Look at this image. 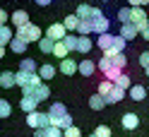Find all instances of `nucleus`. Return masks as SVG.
<instances>
[{
  "mask_svg": "<svg viewBox=\"0 0 149 137\" xmlns=\"http://www.w3.org/2000/svg\"><path fill=\"white\" fill-rule=\"evenodd\" d=\"M55 72H58V70H55L51 63H46V65H41L39 70H36V75H39L41 79H53V77H55Z\"/></svg>",
  "mask_w": 149,
  "mask_h": 137,
  "instance_id": "obj_17",
  "label": "nucleus"
},
{
  "mask_svg": "<svg viewBox=\"0 0 149 137\" xmlns=\"http://www.w3.org/2000/svg\"><path fill=\"white\" fill-rule=\"evenodd\" d=\"M111 63H113V67H118V70H125V67H127L125 53H118V56H113V58H111Z\"/></svg>",
  "mask_w": 149,
  "mask_h": 137,
  "instance_id": "obj_29",
  "label": "nucleus"
},
{
  "mask_svg": "<svg viewBox=\"0 0 149 137\" xmlns=\"http://www.w3.org/2000/svg\"><path fill=\"white\" fill-rule=\"evenodd\" d=\"M94 137H111V127L108 125H99L94 130Z\"/></svg>",
  "mask_w": 149,
  "mask_h": 137,
  "instance_id": "obj_38",
  "label": "nucleus"
},
{
  "mask_svg": "<svg viewBox=\"0 0 149 137\" xmlns=\"http://www.w3.org/2000/svg\"><path fill=\"white\" fill-rule=\"evenodd\" d=\"M120 123H123V127H125V130H135V127L139 125V118H137L135 113H123Z\"/></svg>",
  "mask_w": 149,
  "mask_h": 137,
  "instance_id": "obj_16",
  "label": "nucleus"
},
{
  "mask_svg": "<svg viewBox=\"0 0 149 137\" xmlns=\"http://www.w3.org/2000/svg\"><path fill=\"white\" fill-rule=\"evenodd\" d=\"M137 63H139V65H142V67L147 70V67H149V51H144V53H139V60H137Z\"/></svg>",
  "mask_w": 149,
  "mask_h": 137,
  "instance_id": "obj_39",
  "label": "nucleus"
},
{
  "mask_svg": "<svg viewBox=\"0 0 149 137\" xmlns=\"http://www.w3.org/2000/svg\"><path fill=\"white\" fill-rule=\"evenodd\" d=\"M34 137H48V132H46V127H39V130H34Z\"/></svg>",
  "mask_w": 149,
  "mask_h": 137,
  "instance_id": "obj_43",
  "label": "nucleus"
},
{
  "mask_svg": "<svg viewBox=\"0 0 149 137\" xmlns=\"http://www.w3.org/2000/svg\"><path fill=\"white\" fill-rule=\"evenodd\" d=\"M24 96H31V99H36V101H46V99L51 96V89H48V84H43V82H39L36 87H31V89H24Z\"/></svg>",
  "mask_w": 149,
  "mask_h": 137,
  "instance_id": "obj_6",
  "label": "nucleus"
},
{
  "mask_svg": "<svg viewBox=\"0 0 149 137\" xmlns=\"http://www.w3.org/2000/svg\"><path fill=\"white\" fill-rule=\"evenodd\" d=\"M123 99H125V89L113 87V89H111V94L106 96V104H118V101H123Z\"/></svg>",
  "mask_w": 149,
  "mask_h": 137,
  "instance_id": "obj_19",
  "label": "nucleus"
},
{
  "mask_svg": "<svg viewBox=\"0 0 149 137\" xmlns=\"http://www.w3.org/2000/svg\"><path fill=\"white\" fill-rule=\"evenodd\" d=\"M46 132H48V137H63V130H58V127H46Z\"/></svg>",
  "mask_w": 149,
  "mask_h": 137,
  "instance_id": "obj_40",
  "label": "nucleus"
},
{
  "mask_svg": "<svg viewBox=\"0 0 149 137\" xmlns=\"http://www.w3.org/2000/svg\"><path fill=\"white\" fill-rule=\"evenodd\" d=\"M10 22L17 26V29H19V26H26V24H29V12H26V10H15L10 15Z\"/></svg>",
  "mask_w": 149,
  "mask_h": 137,
  "instance_id": "obj_9",
  "label": "nucleus"
},
{
  "mask_svg": "<svg viewBox=\"0 0 149 137\" xmlns=\"http://www.w3.org/2000/svg\"><path fill=\"white\" fill-rule=\"evenodd\" d=\"M36 5H39V7H43V5H51V0H36Z\"/></svg>",
  "mask_w": 149,
  "mask_h": 137,
  "instance_id": "obj_45",
  "label": "nucleus"
},
{
  "mask_svg": "<svg viewBox=\"0 0 149 137\" xmlns=\"http://www.w3.org/2000/svg\"><path fill=\"white\" fill-rule=\"evenodd\" d=\"M10 113H12V106H10V101L0 99V118H10Z\"/></svg>",
  "mask_w": 149,
  "mask_h": 137,
  "instance_id": "obj_33",
  "label": "nucleus"
},
{
  "mask_svg": "<svg viewBox=\"0 0 149 137\" xmlns=\"http://www.w3.org/2000/svg\"><path fill=\"white\" fill-rule=\"evenodd\" d=\"M22 72H36V70H39V67H36V63L31 60V58H24L22 60V67H19Z\"/></svg>",
  "mask_w": 149,
  "mask_h": 137,
  "instance_id": "obj_34",
  "label": "nucleus"
},
{
  "mask_svg": "<svg viewBox=\"0 0 149 137\" xmlns=\"http://www.w3.org/2000/svg\"><path fill=\"white\" fill-rule=\"evenodd\" d=\"M5 58V46H0V60Z\"/></svg>",
  "mask_w": 149,
  "mask_h": 137,
  "instance_id": "obj_46",
  "label": "nucleus"
},
{
  "mask_svg": "<svg viewBox=\"0 0 149 137\" xmlns=\"http://www.w3.org/2000/svg\"><path fill=\"white\" fill-rule=\"evenodd\" d=\"M53 46H55V41H51L48 36H41L39 48H41V53H43V56H53Z\"/></svg>",
  "mask_w": 149,
  "mask_h": 137,
  "instance_id": "obj_22",
  "label": "nucleus"
},
{
  "mask_svg": "<svg viewBox=\"0 0 149 137\" xmlns=\"http://www.w3.org/2000/svg\"><path fill=\"white\" fill-rule=\"evenodd\" d=\"M113 87H116V84H113L111 79H101V82H99V91H96V94H101V96L106 99V96L111 94V89H113Z\"/></svg>",
  "mask_w": 149,
  "mask_h": 137,
  "instance_id": "obj_27",
  "label": "nucleus"
},
{
  "mask_svg": "<svg viewBox=\"0 0 149 137\" xmlns=\"http://www.w3.org/2000/svg\"><path fill=\"white\" fill-rule=\"evenodd\" d=\"M147 77H149V67H147Z\"/></svg>",
  "mask_w": 149,
  "mask_h": 137,
  "instance_id": "obj_47",
  "label": "nucleus"
},
{
  "mask_svg": "<svg viewBox=\"0 0 149 137\" xmlns=\"http://www.w3.org/2000/svg\"><path fill=\"white\" fill-rule=\"evenodd\" d=\"M48 118H51V127H58V130H65V127L72 125V115L68 113V108L63 104H53L48 111Z\"/></svg>",
  "mask_w": 149,
  "mask_h": 137,
  "instance_id": "obj_1",
  "label": "nucleus"
},
{
  "mask_svg": "<svg viewBox=\"0 0 149 137\" xmlns=\"http://www.w3.org/2000/svg\"><path fill=\"white\" fill-rule=\"evenodd\" d=\"M104 106H106V99L101 96V94H94V96L89 99V108H91V111H101Z\"/></svg>",
  "mask_w": 149,
  "mask_h": 137,
  "instance_id": "obj_24",
  "label": "nucleus"
},
{
  "mask_svg": "<svg viewBox=\"0 0 149 137\" xmlns=\"http://www.w3.org/2000/svg\"><path fill=\"white\" fill-rule=\"evenodd\" d=\"M26 46H29V43H24V41H19V39H12V41H10V48H12L15 53H19V56L26 51Z\"/></svg>",
  "mask_w": 149,
  "mask_h": 137,
  "instance_id": "obj_31",
  "label": "nucleus"
},
{
  "mask_svg": "<svg viewBox=\"0 0 149 137\" xmlns=\"http://www.w3.org/2000/svg\"><path fill=\"white\" fill-rule=\"evenodd\" d=\"M15 39H19L24 43H29V41H41V29L36 24H26V26H19V29L15 31Z\"/></svg>",
  "mask_w": 149,
  "mask_h": 137,
  "instance_id": "obj_2",
  "label": "nucleus"
},
{
  "mask_svg": "<svg viewBox=\"0 0 149 137\" xmlns=\"http://www.w3.org/2000/svg\"><path fill=\"white\" fill-rule=\"evenodd\" d=\"M91 48H94V41L89 39V36H77V53H89Z\"/></svg>",
  "mask_w": 149,
  "mask_h": 137,
  "instance_id": "obj_14",
  "label": "nucleus"
},
{
  "mask_svg": "<svg viewBox=\"0 0 149 137\" xmlns=\"http://www.w3.org/2000/svg\"><path fill=\"white\" fill-rule=\"evenodd\" d=\"M63 137H82V132H79L77 125H70V127H65V130H63Z\"/></svg>",
  "mask_w": 149,
  "mask_h": 137,
  "instance_id": "obj_36",
  "label": "nucleus"
},
{
  "mask_svg": "<svg viewBox=\"0 0 149 137\" xmlns=\"http://www.w3.org/2000/svg\"><path fill=\"white\" fill-rule=\"evenodd\" d=\"M111 65H113V63H111L108 56H101V58H99V70H101V72H108Z\"/></svg>",
  "mask_w": 149,
  "mask_h": 137,
  "instance_id": "obj_37",
  "label": "nucleus"
},
{
  "mask_svg": "<svg viewBox=\"0 0 149 137\" xmlns=\"http://www.w3.org/2000/svg\"><path fill=\"white\" fill-rule=\"evenodd\" d=\"M113 41H116V36H111V34H99L96 46H99V48L106 53V51H111V48H113Z\"/></svg>",
  "mask_w": 149,
  "mask_h": 137,
  "instance_id": "obj_13",
  "label": "nucleus"
},
{
  "mask_svg": "<svg viewBox=\"0 0 149 137\" xmlns=\"http://www.w3.org/2000/svg\"><path fill=\"white\" fill-rule=\"evenodd\" d=\"M60 72L63 75H74L77 72V60H72V58H65V60H60Z\"/></svg>",
  "mask_w": 149,
  "mask_h": 137,
  "instance_id": "obj_15",
  "label": "nucleus"
},
{
  "mask_svg": "<svg viewBox=\"0 0 149 137\" xmlns=\"http://www.w3.org/2000/svg\"><path fill=\"white\" fill-rule=\"evenodd\" d=\"M15 84H17V82H15V72L5 70L3 75H0V87H3V89H12Z\"/></svg>",
  "mask_w": 149,
  "mask_h": 137,
  "instance_id": "obj_18",
  "label": "nucleus"
},
{
  "mask_svg": "<svg viewBox=\"0 0 149 137\" xmlns=\"http://www.w3.org/2000/svg\"><path fill=\"white\" fill-rule=\"evenodd\" d=\"M19 108H22V113H34V111H39V101L31 96H22L19 99Z\"/></svg>",
  "mask_w": 149,
  "mask_h": 137,
  "instance_id": "obj_10",
  "label": "nucleus"
},
{
  "mask_svg": "<svg viewBox=\"0 0 149 137\" xmlns=\"http://www.w3.org/2000/svg\"><path fill=\"white\" fill-rule=\"evenodd\" d=\"M91 137H94V135H91Z\"/></svg>",
  "mask_w": 149,
  "mask_h": 137,
  "instance_id": "obj_49",
  "label": "nucleus"
},
{
  "mask_svg": "<svg viewBox=\"0 0 149 137\" xmlns=\"http://www.w3.org/2000/svg\"><path fill=\"white\" fill-rule=\"evenodd\" d=\"M111 29V22L108 17L99 10V7H94V17H91V34H108Z\"/></svg>",
  "mask_w": 149,
  "mask_h": 137,
  "instance_id": "obj_3",
  "label": "nucleus"
},
{
  "mask_svg": "<svg viewBox=\"0 0 149 137\" xmlns=\"http://www.w3.org/2000/svg\"><path fill=\"white\" fill-rule=\"evenodd\" d=\"M74 15H77V19H91V17H94V7L91 5H79Z\"/></svg>",
  "mask_w": 149,
  "mask_h": 137,
  "instance_id": "obj_23",
  "label": "nucleus"
},
{
  "mask_svg": "<svg viewBox=\"0 0 149 137\" xmlns=\"http://www.w3.org/2000/svg\"><path fill=\"white\" fill-rule=\"evenodd\" d=\"M91 34V19H79L77 24V36H89Z\"/></svg>",
  "mask_w": 149,
  "mask_h": 137,
  "instance_id": "obj_28",
  "label": "nucleus"
},
{
  "mask_svg": "<svg viewBox=\"0 0 149 137\" xmlns=\"http://www.w3.org/2000/svg\"><path fill=\"white\" fill-rule=\"evenodd\" d=\"M118 22L120 24H130V7H120L118 10Z\"/></svg>",
  "mask_w": 149,
  "mask_h": 137,
  "instance_id": "obj_35",
  "label": "nucleus"
},
{
  "mask_svg": "<svg viewBox=\"0 0 149 137\" xmlns=\"http://www.w3.org/2000/svg\"><path fill=\"white\" fill-rule=\"evenodd\" d=\"M139 36H142V39H144V41H149V24L144 26V29H142V31H139Z\"/></svg>",
  "mask_w": 149,
  "mask_h": 137,
  "instance_id": "obj_44",
  "label": "nucleus"
},
{
  "mask_svg": "<svg viewBox=\"0 0 149 137\" xmlns=\"http://www.w3.org/2000/svg\"><path fill=\"white\" fill-rule=\"evenodd\" d=\"M7 22H10V15H7L3 7H0V26H3V24H7Z\"/></svg>",
  "mask_w": 149,
  "mask_h": 137,
  "instance_id": "obj_41",
  "label": "nucleus"
},
{
  "mask_svg": "<svg viewBox=\"0 0 149 137\" xmlns=\"http://www.w3.org/2000/svg\"><path fill=\"white\" fill-rule=\"evenodd\" d=\"M12 39H15V31H12V26H7V24H3V26H0V46L10 43Z\"/></svg>",
  "mask_w": 149,
  "mask_h": 137,
  "instance_id": "obj_20",
  "label": "nucleus"
},
{
  "mask_svg": "<svg viewBox=\"0 0 149 137\" xmlns=\"http://www.w3.org/2000/svg\"><path fill=\"white\" fill-rule=\"evenodd\" d=\"M77 70H79V75L91 77V75L96 72V63H94V60H79V63H77Z\"/></svg>",
  "mask_w": 149,
  "mask_h": 137,
  "instance_id": "obj_12",
  "label": "nucleus"
},
{
  "mask_svg": "<svg viewBox=\"0 0 149 137\" xmlns=\"http://www.w3.org/2000/svg\"><path fill=\"white\" fill-rule=\"evenodd\" d=\"M137 26L135 24H120V39H125V41H132V39H137Z\"/></svg>",
  "mask_w": 149,
  "mask_h": 137,
  "instance_id": "obj_11",
  "label": "nucleus"
},
{
  "mask_svg": "<svg viewBox=\"0 0 149 137\" xmlns=\"http://www.w3.org/2000/svg\"><path fill=\"white\" fill-rule=\"evenodd\" d=\"M26 123H29L34 130H39V127H48L51 125V118H48V113L34 111V113H26Z\"/></svg>",
  "mask_w": 149,
  "mask_h": 137,
  "instance_id": "obj_7",
  "label": "nucleus"
},
{
  "mask_svg": "<svg viewBox=\"0 0 149 137\" xmlns=\"http://www.w3.org/2000/svg\"><path fill=\"white\" fill-rule=\"evenodd\" d=\"M144 96H147V89L142 84H132L130 87V99H132V101H142Z\"/></svg>",
  "mask_w": 149,
  "mask_h": 137,
  "instance_id": "obj_21",
  "label": "nucleus"
},
{
  "mask_svg": "<svg viewBox=\"0 0 149 137\" xmlns=\"http://www.w3.org/2000/svg\"><path fill=\"white\" fill-rule=\"evenodd\" d=\"M130 3V7H142V5H147L149 0H127Z\"/></svg>",
  "mask_w": 149,
  "mask_h": 137,
  "instance_id": "obj_42",
  "label": "nucleus"
},
{
  "mask_svg": "<svg viewBox=\"0 0 149 137\" xmlns=\"http://www.w3.org/2000/svg\"><path fill=\"white\" fill-rule=\"evenodd\" d=\"M68 48H65V43L63 41H55V46H53V56L55 58H60V60H65V58H68Z\"/></svg>",
  "mask_w": 149,
  "mask_h": 137,
  "instance_id": "obj_26",
  "label": "nucleus"
},
{
  "mask_svg": "<svg viewBox=\"0 0 149 137\" xmlns=\"http://www.w3.org/2000/svg\"><path fill=\"white\" fill-rule=\"evenodd\" d=\"M63 43H65V48H68V51H77V36H74V34H68L63 39Z\"/></svg>",
  "mask_w": 149,
  "mask_h": 137,
  "instance_id": "obj_32",
  "label": "nucleus"
},
{
  "mask_svg": "<svg viewBox=\"0 0 149 137\" xmlns=\"http://www.w3.org/2000/svg\"><path fill=\"white\" fill-rule=\"evenodd\" d=\"M77 24H79L77 15H70V17H65V19H63V26H65V31H77Z\"/></svg>",
  "mask_w": 149,
  "mask_h": 137,
  "instance_id": "obj_25",
  "label": "nucleus"
},
{
  "mask_svg": "<svg viewBox=\"0 0 149 137\" xmlns=\"http://www.w3.org/2000/svg\"><path fill=\"white\" fill-rule=\"evenodd\" d=\"M130 24H135V26H137V31H142L144 26L149 24L144 7H130Z\"/></svg>",
  "mask_w": 149,
  "mask_h": 137,
  "instance_id": "obj_5",
  "label": "nucleus"
},
{
  "mask_svg": "<svg viewBox=\"0 0 149 137\" xmlns=\"http://www.w3.org/2000/svg\"><path fill=\"white\" fill-rule=\"evenodd\" d=\"M15 82H17L22 89H31V87H36V84L41 82V77L36 75V72H22V70H19V72H15Z\"/></svg>",
  "mask_w": 149,
  "mask_h": 137,
  "instance_id": "obj_4",
  "label": "nucleus"
},
{
  "mask_svg": "<svg viewBox=\"0 0 149 137\" xmlns=\"http://www.w3.org/2000/svg\"><path fill=\"white\" fill-rule=\"evenodd\" d=\"M46 36H48L51 41H63L65 36H68V31H65V26L60 22H55V24H51L48 29H46Z\"/></svg>",
  "mask_w": 149,
  "mask_h": 137,
  "instance_id": "obj_8",
  "label": "nucleus"
},
{
  "mask_svg": "<svg viewBox=\"0 0 149 137\" xmlns=\"http://www.w3.org/2000/svg\"><path fill=\"white\" fill-rule=\"evenodd\" d=\"M113 84L120 87V89H130V87H132V79H130V75H125V72H123V75H120V77L113 82Z\"/></svg>",
  "mask_w": 149,
  "mask_h": 137,
  "instance_id": "obj_30",
  "label": "nucleus"
},
{
  "mask_svg": "<svg viewBox=\"0 0 149 137\" xmlns=\"http://www.w3.org/2000/svg\"><path fill=\"white\" fill-rule=\"evenodd\" d=\"M104 3H111V0H104Z\"/></svg>",
  "mask_w": 149,
  "mask_h": 137,
  "instance_id": "obj_48",
  "label": "nucleus"
}]
</instances>
